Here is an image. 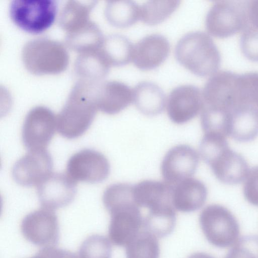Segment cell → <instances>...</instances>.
I'll return each mask as SVG.
<instances>
[{"label": "cell", "mask_w": 258, "mask_h": 258, "mask_svg": "<svg viewBox=\"0 0 258 258\" xmlns=\"http://www.w3.org/2000/svg\"><path fill=\"white\" fill-rule=\"evenodd\" d=\"M200 224L207 240L218 248L231 246L240 234L238 222L225 207L212 204L206 207L199 217Z\"/></svg>", "instance_id": "52a82bcc"}, {"label": "cell", "mask_w": 258, "mask_h": 258, "mask_svg": "<svg viewBox=\"0 0 258 258\" xmlns=\"http://www.w3.org/2000/svg\"><path fill=\"white\" fill-rule=\"evenodd\" d=\"M133 102L143 114L154 116L161 113L166 105V95L162 89L153 82L138 83L133 90Z\"/></svg>", "instance_id": "7402d4cb"}, {"label": "cell", "mask_w": 258, "mask_h": 258, "mask_svg": "<svg viewBox=\"0 0 258 258\" xmlns=\"http://www.w3.org/2000/svg\"><path fill=\"white\" fill-rule=\"evenodd\" d=\"M225 258H258V236L248 235L241 237Z\"/></svg>", "instance_id": "1f68e13d"}, {"label": "cell", "mask_w": 258, "mask_h": 258, "mask_svg": "<svg viewBox=\"0 0 258 258\" xmlns=\"http://www.w3.org/2000/svg\"><path fill=\"white\" fill-rule=\"evenodd\" d=\"M108 22L114 27H129L140 18V7L133 1H108L105 9Z\"/></svg>", "instance_id": "83f0119b"}, {"label": "cell", "mask_w": 258, "mask_h": 258, "mask_svg": "<svg viewBox=\"0 0 258 258\" xmlns=\"http://www.w3.org/2000/svg\"><path fill=\"white\" fill-rule=\"evenodd\" d=\"M111 215L108 236L118 246L126 245L140 232L143 219L139 207L135 202L120 205L109 212Z\"/></svg>", "instance_id": "7c38bea8"}, {"label": "cell", "mask_w": 258, "mask_h": 258, "mask_svg": "<svg viewBox=\"0 0 258 258\" xmlns=\"http://www.w3.org/2000/svg\"><path fill=\"white\" fill-rule=\"evenodd\" d=\"M248 2H216L206 17L205 25L208 33L216 38H225L243 30L248 24Z\"/></svg>", "instance_id": "5b68a950"}, {"label": "cell", "mask_w": 258, "mask_h": 258, "mask_svg": "<svg viewBox=\"0 0 258 258\" xmlns=\"http://www.w3.org/2000/svg\"><path fill=\"white\" fill-rule=\"evenodd\" d=\"M239 83L241 100L258 108V73L239 74Z\"/></svg>", "instance_id": "d6a6232c"}, {"label": "cell", "mask_w": 258, "mask_h": 258, "mask_svg": "<svg viewBox=\"0 0 258 258\" xmlns=\"http://www.w3.org/2000/svg\"><path fill=\"white\" fill-rule=\"evenodd\" d=\"M55 0H12L9 14L13 22L23 30L39 34L49 28L57 15Z\"/></svg>", "instance_id": "8992f818"}, {"label": "cell", "mask_w": 258, "mask_h": 258, "mask_svg": "<svg viewBox=\"0 0 258 258\" xmlns=\"http://www.w3.org/2000/svg\"><path fill=\"white\" fill-rule=\"evenodd\" d=\"M228 136L239 142H248L258 136V108L241 103L229 110Z\"/></svg>", "instance_id": "d6986e66"}, {"label": "cell", "mask_w": 258, "mask_h": 258, "mask_svg": "<svg viewBox=\"0 0 258 258\" xmlns=\"http://www.w3.org/2000/svg\"><path fill=\"white\" fill-rule=\"evenodd\" d=\"M199 152L202 158L221 182L235 184L246 178L249 171L246 161L242 155L230 149L225 136L204 134Z\"/></svg>", "instance_id": "6da1fadb"}, {"label": "cell", "mask_w": 258, "mask_h": 258, "mask_svg": "<svg viewBox=\"0 0 258 258\" xmlns=\"http://www.w3.org/2000/svg\"><path fill=\"white\" fill-rule=\"evenodd\" d=\"M170 43L162 35H148L134 46L133 61L142 71H149L159 67L168 57Z\"/></svg>", "instance_id": "ac0fdd59"}, {"label": "cell", "mask_w": 258, "mask_h": 258, "mask_svg": "<svg viewBox=\"0 0 258 258\" xmlns=\"http://www.w3.org/2000/svg\"><path fill=\"white\" fill-rule=\"evenodd\" d=\"M203 105L202 92L197 86H178L170 93L167 102V112L170 119L178 124H184L201 111Z\"/></svg>", "instance_id": "2e32d148"}, {"label": "cell", "mask_w": 258, "mask_h": 258, "mask_svg": "<svg viewBox=\"0 0 258 258\" xmlns=\"http://www.w3.org/2000/svg\"><path fill=\"white\" fill-rule=\"evenodd\" d=\"M30 258H43L39 253H37L33 256Z\"/></svg>", "instance_id": "74e56055"}, {"label": "cell", "mask_w": 258, "mask_h": 258, "mask_svg": "<svg viewBox=\"0 0 258 258\" xmlns=\"http://www.w3.org/2000/svg\"><path fill=\"white\" fill-rule=\"evenodd\" d=\"M112 246L105 236L93 234L88 237L79 250V258H111Z\"/></svg>", "instance_id": "4dcf8cb0"}, {"label": "cell", "mask_w": 258, "mask_h": 258, "mask_svg": "<svg viewBox=\"0 0 258 258\" xmlns=\"http://www.w3.org/2000/svg\"><path fill=\"white\" fill-rule=\"evenodd\" d=\"M97 110L91 83L77 80L64 106L56 116L58 133L68 139L81 136L91 125Z\"/></svg>", "instance_id": "7a4b0ae2"}, {"label": "cell", "mask_w": 258, "mask_h": 258, "mask_svg": "<svg viewBox=\"0 0 258 258\" xmlns=\"http://www.w3.org/2000/svg\"><path fill=\"white\" fill-rule=\"evenodd\" d=\"M160 247L157 237L144 230L125 246L126 258H159Z\"/></svg>", "instance_id": "f1b7e54d"}, {"label": "cell", "mask_w": 258, "mask_h": 258, "mask_svg": "<svg viewBox=\"0 0 258 258\" xmlns=\"http://www.w3.org/2000/svg\"><path fill=\"white\" fill-rule=\"evenodd\" d=\"M179 1H150L140 7V19L148 25L160 24L167 19L179 7Z\"/></svg>", "instance_id": "f546056e"}, {"label": "cell", "mask_w": 258, "mask_h": 258, "mask_svg": "<svg viewBox=\"0 0 258 258\" xmlns=\"http://www.w3.org/2000/svg\"><path fill=\"white\" fill-rule=\"evenodd\" d=\"M187 258H215L204 252H196L190 255Z\"/></svg>", "instance_id": "8d00e7d4"}, {"label": "cell", "mask_w": 258, "mask_h": 258, "mask_svg": "<svg viewBox=\"0 0 258 258\" xmlns=\"http://www.w3.org/2000/svg\"><path fill=\"white\" fill-rule=\"evenodd\" d=\"M176 221L175 209L172 205H167L150 210L143 219V227L156 237L162 238L173 231Z\"/></svg>", "instance_id": "4316f807"}, {"label": "cell", "mask_w": 258, "mask_h": 258, "mask_svg": "<svg viewBox=\"0 0 258 258\" xmlns=\"http://www.w3.org/2000/svg\"><path fill=\"white\" fill-rule=\"evenodd\" d=\"M239 76L228 71L214 74L204 87L203 105L229 110L240 103Z\"/></svg>", "instance_id": "30bf717a"}, {"label": "cell", "mask_w": 258, "mask_h": 258, "mask_svg": "<svg viewBox=\"0 0 258 258\" xmlns=\"http://www.w3.org/2000/svg\"><path fill=\"white\" fill-rule=\"evenodd\" d=\"M25 238L39 246H54L59 239V228L57 215L52 210L43 208L25 216L21 224Z\"/></svg>", "instance_id": "9c48e42d"}, {"label": "cell", "mask_w": 258, "mask_h": 258, "mask_svg": "<svg viewBox=\"0 0 258 258\" xmlns=\"http://www.w3.org/2000/svg\"><path fill=\"white\" fill-rule=\"evenodd\" d=\"M248 18V24L258 29V1H249Z\"/></svg>", "instance_id": "d590c367"}, {"label": "cell", "mask_w": 258, "mask_h": 258, "mask_svg": "<svg viewBox=\"0 0 258 258\" xmlns=\"http://www.w3.org/2000/svg\"><path fill=\"white\" fill-rule=\"evenodd\" d=\"M199 156L191 146L180 144L170 149L161 165L162 176L165 181L173 185L190 178L199 165Z\"/></svg>", "instance_id": "4fadbf2b"}, {"label": "cell", "mask_w": 258, "mask_h": 258, "mask_svg": "<svg viewBox=\"0 0 258 258\" xmlns=\"http://www.w3.org/2000/svg\"><path fill=\"white\" fill-rule=\"evenodd\" d=\"M37 186L41 206L51 210L69 205L77 193L76 182L63 173H51Z\"/></svg>", "instance_id": "9a60e30c"}, {"label": "cell", "mask_w": 258, "mask_h": 258, "mask_svg": "<svg viewBox=\"0 0 258 258\" xmlns=\"http://www.w3.org/2000/svg\"><path fill=\"white\" fill-rule=\"evenodd\" d=\"M96 1L86 3L78 1H69L60 13L58 23L67 33L73 32L87 24L91 20L90 14Z\"/></svg>", "instance_id": "d4e9b609"}, {"label": "cell", "mask_w": 258, "mask_h": 258, "mask_svg": "<svg viewBox=\"0 0 258 258\" xmlns=\"http://www.w3.org/2000/svg\"><path fill=\"white\" fill-rule=\"evenodd\" d=\"M22 59L25 68L33 74H57L67 69L69 56L61 42L41 37L25 44Z\"/></svg>", "instance_id": "277c9868"}, {"label": "cell", "mask_w": 258, "mask_h": 258, "mask_svg": "<svg viewBox=\"0 0 258 258\" xmlns=\"http://www.w3.org/2000/svg\"><path fill=\"white\" fill-rule=\"evenodd\" d=\"M172 185L165 181L154 180H143L133 185V196L139 207L149 210L172 205Z\"/></svg>", "instance_id": "44dd1931"}, {"label": "cell", "mask_w": 258, "mask_h": 258, "mask_svg": "<svg viewBox=\"0 0 258 258\" xmlns=\"http://www.w3.org/2000/svg\"><path fill=\"white\" fill-rule=\"evenodd\" d=\"M110 171V164L106 157L91 149L76 153L67 165V174L76 182H101L108 177Z\"/></svg>", "instance_id": "8fae6325"}, {"label": "cell", "mask_w": 258, "mask_h": 258, "mask_svg": "<svg viewBox=\"0 0 258 258\" xmlns=\"http://www.w3.org/2000/svg\"><path fill=\"white\" fill-rule=\"evenodd\" d=\"M92 96L97 110L110 115L120 112L133 102L131 88L116 81L93 83Z\"/></svg>", "instance_id": "e0dca14e"}, {"label": "cell", "mask_w": 258, "mask_h": 258, "mask_svg": "<svg viewBox=\"0 0 258 258\" xmlns=\"http://www.w3.org/2000/svg\"><path fill=\"white\" fill-rule=\"evenodd\" d=\"M104 37L98 25L91 20L77 31L67 34L66 43L80 54L100 48Z\"/></svg>", "instance_id": "cb8c5ba5"}, {"label": "cell", "mask_w": 258, "mask_h": 258, "mask_svg": "<svg viewBox=\"0 0 258 258\" xmlns=\"http://www.w3.org/2000/svg\"><path fill=\"white\" fill-rule=\"evenodd\" d=\"M240 47L244 56L253 62H258V29L248 24L240 40Z\"/></svg>", "instance_id": "836d02e7"}, {"label": "cell", "mask_w": 258, "mask_h": 258, "mask_svg": "<svg viewBox=\"0 0 258 258\" xmlns=\"http://www.w3.org/2000/svg\"><path fill=\"white\" fill-rule=\"evenodd\" d=\"M134 45L126 37L118 34L104 37L100 50L110 67H122L133 58Z\"/></svg>", "instance_id": "484cf974"}, {"label": "cell", "mask_w": 258, "mask_h": 258, "mask_svg": "<svg viewBox=\"0 0 258 258\" xmlns=\"http://www.w3.org/2000/svg\"><path fill=\"white\" fill-rule=\"evenodd\" d=\"M174 55L179 63L199 77L214 75L221 64V55L217 46L203 32H191L183 35L176 45Z\"/></svg>", "instance_id": "3957f363"}, {"label": "cell", "mask_w": 258, "mask_h": 258, "mask_svg": "<svg viewBox=\"0 0 258 258\" xmlns=\"http://www.w3.org/2000/svg\"><path fill=\"white\" fill-rule=\"evenodd\" d=\"M52 158L46 149L31 150L15 163L12 176L22 186H37L52 173Z\"/></svg>", "instance_id": "5bb4252c"}, {"label": "cell", "mask_w": 258, "mask_h": 258, "mask_svg": "<svg viewBox=\"0 0 258 258\" xmlns=\"http://www.w3.org/2000/svg\"><path fill=\"white\" fill-rule=\"evenodd\" d=\"M208 190L201 180L188 178L172 185L171 202L173 208L185 213L200 209L206 202Z\"/></svg>", "instance_id": "ffe728a7"}, {"label": "cell", "mask_w": 258, "mask_h": 258, "mask_svg": "<svg viewBox=\"0 0 258 258\" xmlns=\"http://www.w3.org/2000/svg\"><path fill=\"white\" fill-rule=\"evenodd\" d=\"M245 180L244 197L248 203L258 207V166L249 170Z\"/></svg>", "instance_id": "e575fe53"}, {"label": "cell", "mask_w": 258, "mask_h": 258, "mask_svg": "<svg viewBox=\"0 0 258 258\" xmlns=\"http://www.w3.org/2000/svg\"><path fill=\"white\" fill-rule=\"evenodd\" d=\"M56 116L42 106L32 108L27 114L22 130V139L29 151L46 149L55 133Z\"/></svg>", "instance_id": "ba28073f"}, {"label": "cell", "mask_w": 258, "mask_h": 258, "mask_svg": "<svg viewBox=\"0 0 258 258\" xmlns=\"http://www.w3.org/2000/svg\"><path fill=\"white\" fill-rule=\"evenodd\" d=\"M110 68L99 48L80 53L74 70L77 80L99 82L104 81Z\"/></svg>", "instance_id": "603a6c76"}]
</instances>
